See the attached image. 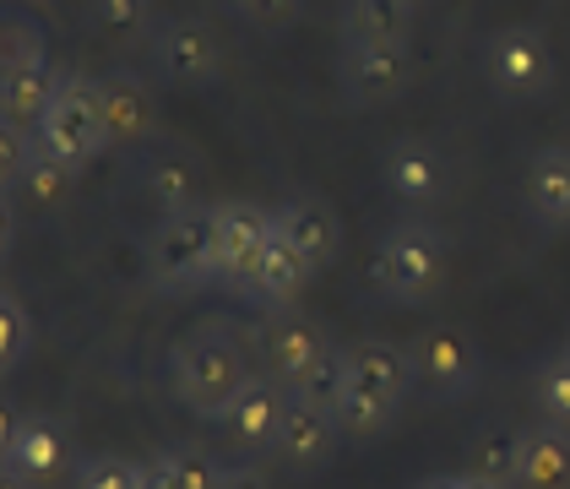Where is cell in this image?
Segmentation results:
<instances>
[{
    "mask_svg": "<svg viewBox=\"0 0 570 489\" xmlns=\"http://www.w3.org/2000/svg\"><path fill=\"white\" fill-rule=\"evenodd\" d=\"M250 381V354L228 326H202L175 349V398L196 419H223V408Z\"/></svg>",
    "mask_w": 570,
    "mask_h": 489,
    "instance_id": "obj_2",
    "label": "cell"
},
{
    "mask_svg": "<svg viewBox=\"0 0 570 489\" xmlns=\"http://www.w3.org/2000/svg\"><path fill=\"white\" fill-rule=\"evenodd\" d=\"M218 489H266V479H262V468H250V462H228Z\"/></svg>",
    "mask_w": 570,
    "mask_h": 489,
    "instance_id": "obj_35",
    "label": "cell"
},
{
    "mask_svg": "<svg viewBox=\"0 0 570 489\" xmlns=\"http://www.w3.org/2000/svg\"><path fill=\"white\" fill-rule=\"evenodd\" d=\"M402 6H419V0H402Z\"/></svg>",
    "mask_w": 570,
    "mask_h": 489,
    "instance_id": "obj_40",
    "label": "cell"
},
{
    "mask_svg": "<svg viewBox=\"0 0 570 489\" xmlns=\"http://www.w3.org/2000/svg\"><path fill=\"white\" fill-rule=\"evenodd\" d=\"M326 349H332L326 332L299 311H266L262 326H256V354H262L266 375H272L277 387H294Z\"/></svg>",
    "mask_w": 570,
    "mask_h": 489,
    "instance_id": "obj_12",
    "label": "cell"
},
{
    "mask_svg": "<svg viewBox=\"0 0 570 489\" xmlns=\"http://www.w3.org/2000/svg\"><path fill=\"white\" fill-rule=\"evenodd\" d=\"M517 489H570V430H560V424L522 430Z\"/></svg>",
    "mask_w": 570,
    "mask_h": 489,
    "instance_id": "obj_22",
    "label": "cell"
},
{
    "mask_svg": "<svg viewBox=\"0 0 570 489\" xmlns=\"http://www.w3.org/2000/svg\"><path fill=\"white\" fill-rule=\"evenodd\" d=\"M419 489H494V485H483L473 473H435V479H424Z\"/></svg>",
    "mask_w": 570,
    "mask_h": 489,
    "instance_id": "obj_38",
    "label": "cell"
},
{
    "mask_svg": "<svg viewBox=\"0 0 570 489\" xmlns=\"http://www.w3.org/2000/svg\"><path fill=\"white\" fill-rule=\"evenodd\" d=\"M28 153H33V131H22V126L0 120V190H11V185H17L22 164H28Z\"/></svg>",
    "mask_w": 570,
    "mask_h": 489,
    "instance_id": "obj_34",
    "label": "cell"
},
{
    "mask_svg": "<svg viewBox=\"0 0 570 489\" xmlns=\"http://www.w3.org/2000/svg\"><path fill=\"white\" fill-rule=\"evenodd\" d=\"M381 185L386 196L402 207H435L445 196V153L424 136H396L392 147L381 153Z\"/></svg>",
    "mask_w": 570,
    "mask_h": 489,
    "instance_id": "obj_13",
    "label": "cell"
},
{
    "mask_svg": "<svg viewBox=\"0 0 570 489\" xmlns=\"http://www.w3.org/2000/svg\"><path fill=\"white\" fill-rule=\"evenodd\" d=\"M283 413H288V387H277L272 375H250L239 387V398L223 408L218 424H223V436H228V446H239V451H272Z\"/></svg>",
    "mask_w": 570,
    "mask_h": 489,
    "instance_id": "obj_15",
    "label": "cell"
},
{
    "mask_svg": "<svg viewBox=\"0 0 570 489\" xmlns=\"http://www.w3.org/2000/svg\"><path fill=\"white\" fill-rule=\"evenodd\" d=\"M17 424H22V413H17V402L0 398V468H6V451L17 441Z\"/></svg>",
    "mask_w": 570,
    "mask_h": 489,
    "instance_id": "obj_37",
    "label": "cell"
},
{
    "mask_svg": "<svg viewBox=\"0 0 570 489\" xmlns=\"http://www.w3.org/2000/svg\"><path fill=\"white\" fill-rule=\"evenodd\" d=\"M370 283L392 305H424V300H435L440 283H445V234L424 218L392 223L381 234V245H375Z\"/></svg>",
    "mask_w": 570,
    "mask_h": 489,
    "instance_id": "obj_3",
    "label": "cell"
},
{
    "mask_svg": "<svg viewBox=\"0 0 570 489\" xmlns=\"http://www.w3.org/2000/svg\"><path fill=\"white\" fill-rule=\"evenodd\" d=\"M147 277L164 294H196L207 283H218V223L213 207H185L158 218L153 239H147Z\"/></svg>",
    "mask_w": 570,
    "mask_h": 489,
    "instance_id": "obj_4",
    "label": "cell"
},
{
    "mask_svg": "<svg viewBox=\"0 0 570 489\" xmlns=\"http://www.w3.org/2000/svg\"><path fill=\"white\" fill-rule=\"evenodd\" d=\"M532 402L543 413V424H560L570 430V349L566 354H549L532 375Z\"/></svg>",
    "mask_w": 570,
    "mask_h": 489,
    "instance_id": "obj_28",
    "label": "cell"
},
{
    "mask_svg": "<svg viewBox=\"0 0 570 489\" xmlns=\"http://www.w3.org/2000/svg\"><path fill=\"white\" fill-rule=\"evenodd\" d=\"M234 11L262 33H283V28L299 22V0H234Z\"/></svg>",
    "mask_w": 570,
    "mask_h": 489,
    "instance_id": "obj_33",
    "label": "cell"
},
{
    "mask_svg": "<svg viewBox=\"0 0 570 489\" xmlns=\"http://www.w3.org/2000/svg\"><path fill=\"white\" fill-rule=\"evenodd\" d=\"M309 277H315V267H309L294 245H283V239L272 234V245L262 251L256 272L245 277L239 300H245V305H256V311H294V300L309 288Z\"/></svg>",
    "mask_w": 570,
    "mask_h": 489,
    "instance_id": "obj_19",
    "label": "cell"
},
{
    "mask_svg": "<svg viewBox=\"0 0 570 489\" xmlns=\"http://www.w3.org/2000/svg\"><path fill=\"white\" fill-rule=\"evenodd\" d=\"M39 55H45L39 22L22 17V11H11V6H0V77H6L11 66H22V60H39Z\"/></svg>",
    "mask_w": 570,
    "mask_h": 489,
    "instance_id": "obj_30",
    "label": "cell"
},
{
    "mask_svg": "<svg viewBox=\"0 0 570 489\" xmlns=\"http://www.w3.org/2000/svg\"><path fill=\"white\" fill-rule=\"evenodd\" d=\"M337 82H343L348 104L381 109V104H392V98L407 92V82H413V55H407V45H343Z\"/></svg>",
    "mask_w": 570,
    "mask_h": 489,
    "instance_id": "obj_10",
    "label": "cell"
},
{
    "mask_svg": "<svg viewBox=\"0 0 570 489\" xmlns=\"http://www.w3.org/2000/svg\"><path fill=\"white\" fill-rule=\"evenodd\" d=\"M337 446H343V424H337L332 408H315V402L288 398V413H283L277 441H272V457H277L283 468L315 473V468H326V462L337 457Z\"/></svg>",
    "mask_w": 570,
    "mask_h": 489,
    "instance_id": "obj_14",
    "label": "cell"
},
{
    "mask_svg": "<svg viewBox=\"0 0 570 489\" xmlns=\"http://www.w3.org/2000/svg\"><path fill=\"white\" fill-rule=\"evenodd\" d=\"M517 468H522V430L511 424H489L468 446V473L494 489H517Z\"/></svg>",
    "mask_w": 570,
    "mask_h": 489,
    "instance_id": "obj_25",
    "label": "cell"
},
{
    "mask_svg": "<svg viewBox=\"0 0 570 489\" xmlns=\"http://www.w3.org/2000/svg\"><path fill=\"white\" fill-rule=\"evenodd\" d=\"M407 364H413V387L430 392L435 402H456L479 387L483 354L462 326H424L407 343Z\"/></svg>",
    "mask_w": 570,
    "mask_h": 489,
    "instance_id": "obj_7",
    "label": "cell"
},
{
    "mask_svg": "<svg viewBox=\"0 0 570 489\" xmlns=\"http://www.w3.org/2000/svg\"><path fill=\"white\" fill-rule=\"evenodd\" d=\"M272 234L283 245H294L309 267H332L337 245H343V228H337V213L321 202V196H288L272 207Z\"/></svg>",
    "mask_w": 570,
    "mask_h": 489,
    "instance_id": "obj_17",
    "label": "cell"
},
{
    "mask_svg": "<svg viewBox=\"0 0 570 489\" xmlns=\"http://www.w3.org/2000/svg\"><path fill=\"white\" fill-rule=\"evenodd\" d=\"M6 468L33 489L55 485V479L71 468V436H66V424L49 419V413H22L17 441L6 451Z\"/></svg>",
    "mask_w": 570,
    "mask_h": 489,
    "instance_id": "obj_16",
    "label": "cell"
},
{
    "mask_svg": "<svg viewBox=\"0 0 570 489\" xmlns=\"http://www.w3.org/2000/svg\"><path fill=\"white\" fill-rule=\"evenodd\" d=\"M71 179H77V169H66L60 158H49V153H39V147H33L11 190H17L28 207H45V213H49V207H60V202L71 196Z\"/></svg>",
    "mask_w": 570,
    "mask_h": 489,
    "instance_id": "obj_26",
    "label": "cell"
},
{
    "mask_svg": "<svg viewBox=\"0 0 570 489\" xmlns=\"http://www.w3.org/2000/svg\"><path fill=\"white\" fill-rule=\"evenodd\" d=\"M483 82L505 104L543 98L549 82H554V49H549V39L538 28H527V22L489 33V45H483Z\"/></svg>",
    "mask_w": 570,
    "mask_h": 489,
    "instance_id": "obj_6",
    "label": "cell"
},
{
    "mask_svg": "<svg viewBox=\"0 0 570 489\" xmlns=\"http://www.w3.org/2000/svg\"><path fill=\"white\" fill-rule=\"evenodd\" d=\"M92 28L109 45H136L153 33V0H92Z\"/></svg>",
    "mask_w": 570,
    "mask_h": 489,
    "instance_id": "obj_27",
    "label": "cell"
},
{
    "mask_svg": "<svg viewBox=\"0 0 570 489\" xmlns=\"http://www.w3.org/2000/svg\"><path fill=\"white\" fill-rule=\"evenodd\" d=\"M153 71L175 88H213L223 77V45L202 17H164L147 39Z\"/></svg>",
    "mask_w": 570,
    "mask_h": 489,
    "instance_id": "obj_8",
    "label": "cell"
},
{
    "mask_svg": "<svg viewBox=\"0 0 570 489\" xmlns=\"http://www.w3.org/2000/svg\"><path fill=\"white\" fill-rule=\"evenodd\" d=\"M228 6H234V0H228Z\"/></svg>",
    "mask_w": 570,
    "mask_h": 489,
    "instance_id": "obj_41",
    "label": "cell"
},
{
    "mask_svg": "<svg viewBox=\"0 0 570 489\" xmlns=\"http://www.w3.org/2000/svg\"><path fill=\"white\" fill-rule=\"evenodd\" d=\"M223 462L202 446H169L141 468V489H218Z\"/></svg>",
    "mask_w": 570,
    "mask_h": 489,
    "instance_id": "obj_24",
    "label": "cell"
},
{
    "mask_svg": "<svg viewBox=\"0 0 570 489\" xmlns=\"http://www.w3.org/2000/svg\"><path fill=\"white\" fill-rule=\"evenodd\" d=\"M413 387V364L407 349H396L386 338H364L348 349V375H343V398H337V424L353 441H370L381 430H392L402 413V398Z\"/></svg>",
    "mask_w": 570,
    "mask_h": 489,
    "instance_id": "obj_1",
    "label": "cell"
},
{
    "mask_svg": "<svg viewBox=\"0 0 570 489\" xmlns=\"http://www.w3.org/2000/svg\"><path fill=\"white\" fill-rule=\"evenodd\" d=\"M131 179L136 190L169 218V213H185V207H196V185H202V164L169 141V136H153V141H141L131 147Z\"/></svg>",
    "mask_w": 570,
    "mask_h": 489,
    "instance_id": "obj_9",
    "label": "cell"
},
{
    "mask_svg": "<svg viewBox=\"0 0 570 489\" xmlns=\"http://www.w3.org/2000/svg\"><path fill=\"white\" fill-rule=\"evenodd\" d=\"M66 82V71L39 55V60H22V66H11L6 77H0V120H11V126H22V131H33L39 120H45V109L55 104V92Z\"/></svg>",
    "mask_w": 570,
    "mask_h": 489,
    "instance_id": "obj_21",
    "label": "cell"
},
{
    "mask_svg": "<svg viewBox=\"0 0 570 489\" xmlns=\"http://www.w3.org/2000/svg\"><path fill=\"white\" fill-rule=\"evenodd\" d=\"M213 223H218V283L239 294L245 277L262 262V251L272 245V207H256V202H218V207H213Z\"/></svg>",
    "mask_w": 570,
    "mask_h": 489,
    "instance_id": "obj_11",
    "label": "cell"
},
{
    "mask_svg": "<svg viewBox=\"0 0 570 489\" xmlns=\"http://www.w3.org/2000/svg\"><path fill=\"white\" fill-rule=\"evenodd\" d=\"M28 343H33V326H28V311L0 288V375H11L22 359H28Z\"/></svg>",
    "mask_w": 570,
    "mask_h": 489,
    "instance_id": "obj_32",
    "label": "cell"
},
{
    "mask_svg": "<svg viewBox=\"0 0 570 489\" xmlns=\"http://www.w3.org/2000/svg\"><path fill=\"white\" fill-rule=\"evenodd\" d=\"M11 245H17V202L11 190H0V262L11 256Z\"/></svg>",
    "mask_w": 570,
    "mask_h": 489,
    "instance_id": "obj_36",
    "label": "cell"
},
{
    "mask_svg": "<svg viewBox=\"0 0 570 489\" xmlns=\"http://www.w3.org/2000/svg\"><path fill=\"white\" fill-rule=\"evenodd\" d=\"M343 375H348V349H326V354L309 364L305 375L288 387V398L299 402H315V408H337V398H343Z\"/></svg>",
    "mask_w": 570,
    "mask_h": 489,
    "instance_id": "obj_29",
    "label": "cell"
},
{
    "mask_svg": "<svg viewBox=\"0 0 570 489\" xmlns=\"http://www.w3.org/2000/svg\"><path fill=\"white\" fill-rule=\"evenodd\" d=\"M0 489H33V485H22V479H17L11 468H0Z\"/></svg>",
    "mask_w": 570,
    "mask_h": 489,
    "instance_id": "obj_39",
    "label": "cell"
},
{
    "mask_svg": "<svg viewBox=\"0 0 570 489\" xmlns=\"http://www.w3.org/2000/svg\"><path fill=\"white\" fill-rule=\"evenodd\" d=\"M33 147L60 158L66 169H88L92 158L109 147V131H104V104H98V82L92 77H77L66 71V82L55 92V104L45 109V120L33 126Z\"/></svg>",
    "mask_w": 570,
    "mask_h": 489,
    "instance_id": "obj_5",
    "label": "cell"
},
{
    "mask_svg": "<svg viewBox=\"0 0 570 489\" xmlns=\"http://www.w3.org/2000/svg\"><path fill=\"white\" fill-rule=\"evenodd\" d=\"M71 489H141V468H136L131 457L98 451V457H88V462L71 473Z\"/></svg>",
    "mask_w": 570,
    "mask_h": 489,
    "instance_id": "obj_31",
    "label": "cell"
},
{
    "mask_svg": "<svg viewBox=\"0 0 570 489\" xmlns=\"http://www.w3.org/2000/svg\"><path fill=\"white\" fill-rule=\"evenodd\" d=\"M98 104H104V131H109V147H141L153 141V98H147V82L136 71H109L98 82Z\"/></svg>",
    "mask_w": 570,
    "mask_h": 489,
    "instance_id": "obj_20",
    "label": "cell"
},
{
    "mask_svg": "<svg viewBox=\"0 0 570 489\" xmlns=\"http://www.w3.org/2000/svg\"><path fill=\"white\" fill-rule=\"evenodd\" d=\"M522 207L543 234H566L570 228V147L566 141L532 153V164H527V175H522Z\"/></svg>",
    "mask_w": 570,
    "mask_h": 489,
    "instance_id": "obj_18",
    "label": "cell"
},
{
    "mask_svg": "<svg viewBox=\"0 0 570 489\" xmlns=\"http://www.w3.org/2000/svg\"><path fill=\"white\" fill-rule=\"evenodd\" d=\"M413 6L402 0H343V45H407Z\"/></svg>",
    "mask_w": 570,
    "mask_h": 489,
    "instance_id": "obj_23",
    "label": "cell"
}]
</instances>
